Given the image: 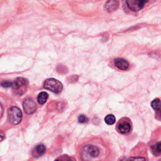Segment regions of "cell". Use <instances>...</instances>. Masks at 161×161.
Returning <instances> with one entry per match:
<instances>
[{"label":"cell","instance_id":"obj_1","mask_svg":"<svg viewBox=\"0 0 161 161\" xmlns=\"http://www.w3.org/2000/svg\"><path fill=\"white\" fill-rule=\"evenodd\" d=\"M44 88L54 93H59L62 91L63 86L59 81L53 78H50L45 81Z\"/></svg>","mask_w":161,"mask_h":161},{"label":"cell","instance_id":"obj_2","mask_svg":"<svg viewBox=\"0 0 161 161\" xmlns=\"http://www.w3.org/2000/svg\"><path fill=\"white\" fill-rule=\"evenodd\" d=\"M22 112L16 106H13L8 110V117L10 122L13 125L19 124L22 120Z\"/></svg>","mask_w":161,"mask_h":161},{"label":"cell","instance_id":"obj_3","mask_svg":"<svg viewBox=\"0 0 161 161\" xmlns=\"http://www.w3.org/2000/svg\"><path fill=\"white\" fill-rule=\"evenodd\" d=\"M82 154L91 159H95L98 157L100 154L99 148L93 145H88L82 148Z\"/></svg>","mask_w":161,"mask_h":161},{"label":"cell","instance_id":"obj_4","mask_svg":"<svg viewBox=\"0 0 161 161\" xmlns=\"http://www.w3.org/2000/svg\"><path fill=\"white\" fill-rule=\"evenodd\" d=\"M23 108L26 113L28 115H31L36 111L37 105L33 99L27 98L23 101Z\"/></svg>","mask_w":161,"mask_h":161},{"label":"cell","instance_id":"obj_5","mask_svg":"<svg viewBox=\"0 0 161 161\" xmlns=\"http://www.w3.org/2000/svg\"><path fill=\"white\" fill-rule=\"evenodd\" d=\"M126 3L130 10L133 11H137L144 8L145 1L140 0H128Z\"/></svg>","mask_w":161,"mask_h":161},{"label":"cell","instance_id":"obj_6","mask_svg":"<svg viewBox=\"0 0 161 161\" xmlns=\"http://www.w3.org/2000/svg\"><path fill=\"white\" fill-rule=\"evenodd\" d=\"M117 129L120 134H127L131 130V124L128 121H127L125 119H122L119 122Z\"/></svg>","mask_w":161,"mask_h":161},{"label":"cell","instance_id":"obj_7","mask_svg":"<svg viewBox=\"0 0 161 161\" xmlns=\"http://www.w3.org/2000/svg\"><path fill=\"white\" fill-rule=\"evenodd\" d=\"M115 65L120 70H127L129 67L128 62L122 58H117L115 60Z\"/></svg>","mask_w":161,"mask_h":161},{"label":"cell","instance_id":"obj_8","mask_svg":"<svg viewBox=\"0 0 161 161\" xmlns=\"http://www.w3.org/2000/svg\"><path fill=\"white\" fill-rule=\"evenodd\" d=\"M46 151L45 147L43 144H39L37 145V146H35V147L33 149V156L35 157H39L40 156H43L45 154Z\"/></svg>","mask_w":161,"mask_h":161},{"label":"cell","instance_id":"obj_9","mask_svg":"<svg viewBox=\"0 0 161 161\" xmlns=\"http://www.w3.org/2000/svg\"><path fill=\"white\" fill-rule=\"evenodd\" d=\"M119 5V2L117 1H109L105 4V9L108 12H113L115 11Z\"/></svg>","mask_w":161,"mask_h":161},{"label":"cell","instance_id":"obj_10","mask_svg":"<svg viewBox=\"0 0 161 161\" xmlns=\"http://www.w3.org/2000/svg\"><path fill=\"white\" fill-rule=\"evenodd\" d=\"M27 85V80L23 77H19L15 81L12 82V88L18 89Z\"/></svg>","mask_w":161,"mask_h":161},{"label":"cell","instance_id":"obj_11","mask_svg":"<svg viewBox=\"0 0 161 161\" xmlns=\"http://www.w3.org/2000/svg\"><path fill=\"white\" fill-rule=\"evenodd\" d=\"M48 97H49V95L47 93L42 92L39 94V96H38V98H37L38 102L40 105H44L46 103L47 99H48Z\"/></svg>","mask_w":161,"mask_h":161},{"label":"cell","instance_id":"obj_12","mask_svg":"<svg viewBox=\"0 0 161 161\" xmlns=\"http://www.w3.org/2000/svg\"><path fill=\"white\" fill-rule=\"evenodd\" d=\"M105 122L108 125H113L116 122V118L114 115H108L105 118Z\"/></svg>","mask_w":161,"mask_h":161},{"label":"cell","instance_id":"obj_13","mask_svg":"<svg viewBox=\"0 0 161 161\" xmlns=\"http://www.w3.org/2000/svg\"><path fill=\"white\" fill-rule=\"evenodd\" d=\"M151 106L155 110L159 111L160 109V99L159 98L154 99L151 103Z\"/></svg>","mask_w":161,"mask_h":161},{"label":"cell","instance_id":"obj_14","mask_svg":"<svg viewBox=\"0 0 161 161\" xmlns=\"http://www.w3.org/2000/svg\"><path fill=\"white\" fill-rule=\"evenodd\" d=\"M120 161H146L145 159L142 157H132L128 159L122 158Z\"/></svg>","mask_w":161,"mask_h":161},{"label":"cell","instance_id":"obj_15","mask_svg":"<svg viewBox=\"0 0 161 161\" xmlns=\"http://www.w3.org/2000/svg\"><path fill=\"white\" fill-rule=\"evenodd\" d=\"M78 121L79 123H86L88 122V118L84 115H81L79 116L78 118Z\"/></svg>","mask_w":161,"mask_h":161},{"label":"cell","instance_id":"obj_16","mask_svg":"<svg viewBox=\"0 0 161 161\" xmlns=\"http://www.w3.org/2000/svg\"><path fill=\"white\" fill-rule=\"evenodd\" d=\"M1 85L4 88H11L12 87V82L10 81H3Z\"/></svg>","mask_w":161,"mask_h":161},{"label":"cell","instance_id":"obj_17","mask_svg":"<svg viewBox=\"0 0 161 161\" xmlns=\"http://www.w3.org/2000/svg\"><path fill=\"white\" fill-rule=\"evenodd\" d=\"M155 150L157 151V153L160 154V143L157 142L156 145H155Z\"/></svg>","mask_w":161,"mask_h":161},{"label":"cell","instance_id":"obj_18","mask_svg":"<svg viewBox=\"0 0 161 161\" xmlns=\"http://www.w3.org/2000/svg\"><path fill=\"white\" fill-rule=\"evenodd\" d=\"M4 139V137L3 136L0 135V141H2Z\"/></svg>","mask_w":161,"mask_h":161},{"label":"cell","instance_id":"obj_19","mask_svg":"<svg viewBox=\"0 0 161 161\" xmlns=\"http://www.w3.org/2000/svg\"><path fill=\"white\" fill-rule=\"evenodd\" d=\"M69 161H76V160H75V159L73 158H70Z\"/></svg>","mask_w":161,"mask_h":161},{"label":"cell","instance_id":"obj_20","mask_svg":"<svg viewBox=\"0 0 161 161\" xmlns=\"http://www.w3.org/2000/svg\"><path fill=\"white\" fill-rule=\"evenodd\" d=\"M55 161H62V160L61 159H56Z\"/></svg>","mask_w":161,"mask_h":161}]
</instances>
